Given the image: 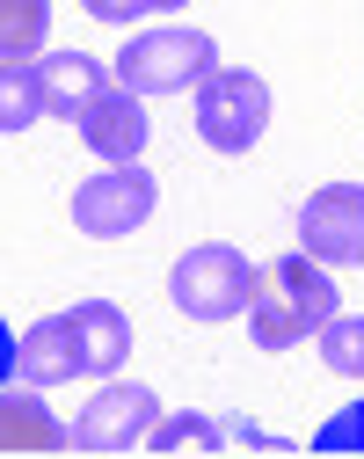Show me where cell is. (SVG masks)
<instances>
[{"instance_id": "cell-7", "label": "cell", "mask_w": 364, "mask_h": 459, "mask_svg": "<svg viewBox=\"0 0 364 459\" xmlns=\"http://www.w3.org/2000/svg\"><path fill=\"white\" fill-rule=\"evenodd\" d=\"M299 248L328 270L364 263V183H321L299 204Z\"/></svg>"}, {"instance_id": "cell-3", "label": "cell", "mask_w": 364, "mask_h": 459, "mask_svg": "<svg viewBox=\"0 0 364 459\" xmlns=\"http://www.w3.org/2000/svg\"><path fill=\"white\" fill-rule=\"evenodd\" d=\"M109 74L125 81L132 95H190L204 74H219V37H212V30H197V22L139 30V37L109 59Z\"/></svg>"}, {"instance_id": "cell-20", "label": "cell", "mask_w": 364, "mask_h": 459, "mask_svg": "<svg viewBox=\"0 0 364 459\" xmlns=\"http://www.w3.org/2000/svg\"><path fill=\"white\" fill-rule=\"evenodd\" d=\"M8 379H15V328L0 321V386H8Z\"/></svg>"}, {"instance_id": "cell-13", "label": "cell", "mask_w": 364, "mask_h": 459, "mask_svg": "<svg viewBox=\"0 0 364 459\" xmlns=\"http://www.w3.org/2000/svg\"><path fill=\"white\" fill-rule=\"evenodd\" d=\"M37 117H51L44 109V81H37V59H8L0 66V132H30Z\"/></svg>"}, {"instance_id": "cell-1", "label": "cell", "mask_w": 364, "mask_h": 459, "mask_svg": "<svg viewBox=\"0 0 364 459\" xmlns=\"http://www.w3.org/2000/svg\"><path fill=\"white\" fill-rule=\"evenodd\" d=\"M335 307H342V292H335L328 263H314L307 248H291V255L263 263V277H256L248 335H256V351H291V342L321 335V321H328Z\"/></svg>"}, {"instance_id": "cell-16", "label": "cell", "mask_w": 364, "mask_h": 459, "mask_svg": "<svg viewBox=\"0 0 364 459\" xmlns=\"http://www.w3.org/2000/svg\"><path fill=\"white\" fill-rule=\"evenodd\" d=\"M146 452H226V430L204 423L197 409H190V416H168V409H160V423L146 430Z\"/></svg>"}, {"instance_id": "cell-9", "label": "cell", "mask_w": 364, "mask_h": 459, "mask_svg": "<svg viewBox=\"0 0 364 459\" xmlns=\"http://www.w3.org/2000/svg\"><path fill=\"white\" fill-rule=\"evenodd\" d=\"M66 335L81 351V379H109L117 365L132 358V321L117 314L109 299H74L66 307Z\"/></svg>"}, {"instance_id": "cell-4", "label": "cell", "mask_w": 364, "mask_h": 459, "mask_svg": "<svg viewBox=\"0 0 364 459\" xmlns=\"http://www.w3.org/2000/svg\"><path fill=\"white\" fill-rule=\"evenodd\" d=\"M153 204H160L153 168H146V160H109L102 176H88V183L74 190V234H88V241H125V234H139V226L153 219Z\"/></svg>"}, {"instance_id": "cell-12", "label": "cell", "mask_w": 364, "mask_h": 459, "mask_svg": "<svg viewBox=\"0 0 364 459\" xmlns=\"http://www.w3.org/2000/svg\"><path fill=\"white\" fill-rule=\"evenodd\" d=\"M37 81H44V109L51 117H66V125H81V109L117 81L95 51H51V59H37Z\"/></svg>"}, {"instance_id": "cell-5", "label": "cell", "mask_w": 364, "mask_h": 459, "mask_svg": "<svg viewBox=\"0 0 364 459\" xmlns=\"http://www.w3.org/2000/svg\"><path fill=\"white\" fill-rule=\"evenodd\" d=\"M270 125V81L248 66H219L197 81V139L212 153H248Z\"/></svg>"}, {"instance_id": "cell-10", "label": "cell", "mask_w": 364, "mask_h": 459, "mask_svg": "<svg viewBox=\"0 0 364 459\" xmlns=\"http://www.w3.org/2000/svg\"><path fill=\"white\" fill-rule=\"evenodd\" d=\"M0 452H74V423L44 409V386H0Z\"/></svg>"}, {"instance_id": "cell-18", "label": "cell", "mask_w": 364, "mask_h": 459, "mask_svg": "<svg viewBox=\"0 0 364 459\" xmlns=\"http://www.w3.org/2000/svg\"><path fill=\"white\" fill-rule=\"evenodd\" d=\"M226 452H270V459H291L299 437H277V430H256V423H226Z\"/></svg>"}, {"instance_id": "cell-17", "label": "cell", "mask_w": 364, "mask_h": 459, "mask_svg": "<svg viewBox=\"0 0 364 459\" xmlns=\"http://www.w3.org/2000/svg\"><path fill=\"white\" fill-rule=\"evenodd\" d=\"M307 445H314L321 459H335V452H364V401H357V409H335Z\"/></svg>"}, {"instance_id": "cell-2", "label": "cell", "mask_w": 364, "mask_h": 459, "mask_svg": "<svg viewBox=\"0 0 364 459\" xmlns=\"http://www.w3.org/2000/svg\"><path fill=\"white\" fill-rule=\"evenodd\" d=\"M256 277H263V270L240 255V248L197 241V248H182L175 270H168V307H175L182 321H197V328H219V321H233V314H248Z\"/></svg>"}, {"instance_id": "cell-8", "label": "cell", "mask_w": 364, "mask_h": 459, "mask_svg": "<svg viewBox=\"0 0 364 459\" xmlns=\"http://www.w3.org/2000/svg\"><path fill=\"white\" fill-rule=\"evenodd\" d=\"M81 146L88 153H102V160H139L146 153V132H153V117H146V95H132L125 81H109L88 109H81Z\"/></svg>"}, {"instance_id": "cell-21", "label": "cell", "mask_w": 364, "mask_h": 459, "mask_svg": "<svg viewBox=\"0 0 364 459\" xmlns=\"http://www.w3.org/2000/svg\"><path fill=\"white\" fill-rule=\"evenodd\" d=\"M175 8H190V0H146V15H175Z\"/></svg>"}, {"instance_id": "cell-6", "label": "cell", "mask_w": 364, "mask_h": 459, "mask_svg": "<svg viewBox=\"0 0 364 459\" xmlns=\"http://www.w3.org/2000/svg\"><path fill=\"white\" fill-rule=\"evenodd\" d=\"M160 423V394L139 386V379H102L95 401L74 416V452L88 459H125V452H146V430Z\"/></svg>"}, {"instance_id": "cell-15", "label": "cell", "mask_w": 364, "mask_h": 459, "mask_svg": "<svg viewBox=\"0 0 364 459\" xmlns=\"http://www.w3.org/2000/svg\"><path fill=\"white\" fill-rule=\"evenodd\" d=\"M314 342H321V365H328L335 379H364V314H342V307H335Z\"/></svg>"}, {"instance_id": "cell-14", "label": "cell", "mask_w": 364, "mask_h": 459, "mask_svg": "<svg viewBox=\"0 0 364 459\" xmlns=\"http://www.w3.org/2000/svg\"><path fill=\"white\" fill-rule=\"evenodd\" d=\"M51 30V0H0V66L8 59H37Z\"/></svg>"}, {"instance_id": "cell-11", "label": "cell", "mask_w": 364, "mask_h": 459, "mask_svg": "<svg viewBox=\"0 0 364 459\" xmlns=\"http://www.w3.org/2000/svg\"><path fill=\"white\" fill-rule=\"evenodd\" d=\"M15 379L22 386H66V379H81V351H74V335H66V314H44V321H30L22 335H15Z\"/></svg>"}, {"instance_id": "cell-19", "label": "cell", "mask_w": 364, "mask_h": 459, "mask_svg": "<svg viewBox=\"0 0 364 459\" xmlns=\"http://www.w3.org/2000/svg\"><path fill=\"white\" fill-rule=\"evenodd\" d=\"M81 8H88L95 22H139V15H146V0H81Z\"/></svg>"}]
</instances>
